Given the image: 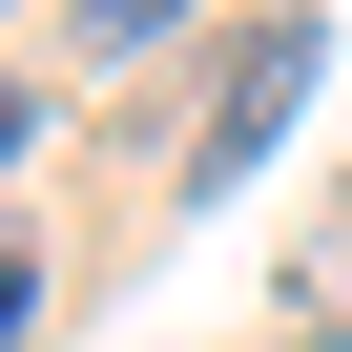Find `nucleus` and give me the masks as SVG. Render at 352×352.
I'll return each mask as SVG.
<instances>
[{
	"instance_id": "1",
	"label": "nucleus",
	"mask_w": 352,
	"mask_h": 352,
	"mask_svg": "<svg viewBox=\"0 0 352 352\" xmlns=\"http://www.w3.org/2000/svg\"><path fill=\"white\" fill-rule=\"evenodd\" d=\"M290 104H311V21H228V63H208V124H187V187H249Z\"/></svg>"
},
{
	"instance_id": "2",
	"label": "nucleus",
	"mask_w": 352,
	"mask_h": 352,
	"mask_svg": "<svg viewBox=\"0 0 352 352\" xmlns=\"http://www.w3.org/2000/svg\"><path fill=\"white\" fill-rule=\"evenodd\" d=\"M166 21H187V0H83V63H145Z\"/></svg>"
},
{
	"instance_id": "3",
	"label": "nucleus",
	"mask_w": 352,
	"mask_h": 352,
	"mask_svg": "<svg viewBox=\"0 0 352 352\" xmlns=\"http://www.w3.org/2000/svg\"><path fill=\"white\" fill-rule=\"evenodd\" d=\"M0 352H42V249H0Z\"/></svg>"
},
{
	"instance_id": "4",
	"label": "nucleus",
	"mask_w": 352,
	"mask_h": 352,
	"mask_svg": "<svg viewBox=\"0 0 352 352\" xmlns=\"http://www.w3.org/2000/svg\"><path fill=\"white\" fill-rule=\"evenodd\" d=\"M21 145H42V83H0V166H21Z\"/></svg>"
},
{
	"instance_id": "5",
	"label": "nucleus",
	"mask_w": 352,
	"mask_h": 352,
	"mask_svg": "<svg viewBox=\"0 0 352 352\" xmlns=\"http://www.w3.org/2000/svg\"><path fill=\"white\" fill-rule=\"evenodd\" d=\"M311 270H331V290H352V208H331V228H311Z\"/></svg>"
}]
</instances>
